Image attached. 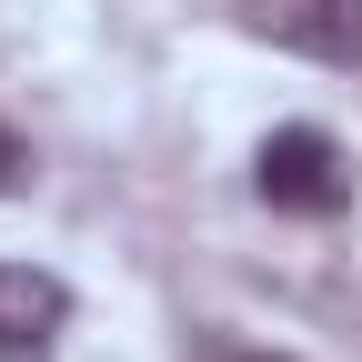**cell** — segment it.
Returning a JSON list of instances; mask_svg holds the SVG:
<instances>
[{"instance_id": "cell-4", "label": "cell", "mask_w": 362, "mask_h": 362, "mask_svg": "<svg viewBox=\"0 0 362 362\" xmlns=\"http://www.w3.org/2000/svg\"><path fill=\"white\" fill-rule=\"evenodd\" d=\"M21 181H30V141H21V131H0V202L21 192Z\"/></svg>"}, {"instance_id": "cell-3", "label": "cell", "mask_w": 362, "mask_h": 362, "mask_svg": "<svg viewBox=\"0 0 362 362\" xmlns=\"http://www.w3.org/2000/svg\"><path fill=\"white\" fill-rule=\"evenodd\" d=\"M71 322V282L40 262H0V352H40Z\"/></svg>"}, {"instance_id": "cell-2", "label": "cell", "mask_w": 362, "mask_h": 362, "mask_svg": "<svg viewBox=\"0 0 362 362\" xmlns=\"http://www.w3.org/2000/svg\"><path fill=\"white\" fill-rule=\"evenodd\" d=\"M232 11L272 51H302L322 71H362V0H232Z\"/></svg>"}, {"instance_id": "cell-1", "label": "cell", "mask_w": 362, "mask_h": 362, "mask_svg": "<svg viewBox=\"0 0 362 362\" xmlns=\"http://www.w3.org/2000/svg\"><path fill=\"white\" fill-rule=\"evenodd\" d=\"M252 192H262L272 211H292V221H332V211L352 202V161H342V141H332V131L282 121V131L252 151Z\"/></svg>"}]
</instances>
